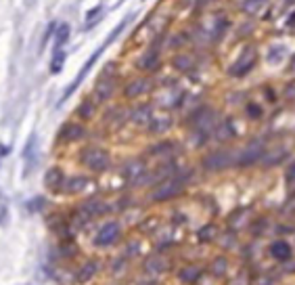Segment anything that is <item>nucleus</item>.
<instances>
[{
  "mask_svg": "<svg viewBox=\"0 0 295 285\" xmlns=\"http://www.w3.org/2000/svg\"><path fill=\"white\" fill-rule=\"evenodd\" d=\"M82 164L88 168V170H93V172H105L111 164V158H109V153L103 151V149H97V147H90V149H84L82 151Z\"/></svg>",
  "mask_w": 295,
  "mask_h": 285,
  "instance_id": "1",
  "label": "nucleus"
},
{
  "mask_svg": "<svg viewBox=\"0 0 295 285\" xmlns=\"http://www.w3.org/2000/svg\"><path fill=\"white\" fill-rule=\"evenodd\" d=\"M105 49H107V45H105V42H103V45H101V47H99V49H97V51L93 53V57H90V59H88V61H86V63L82 65V70L78 72L76 80H74V82H72V84H70V86H67V89H65V93H63V97H61V103H63V101H67V99H70V97H72V95H74V93H76V91L80 89V84L84 82L86 74H88L90 70H93V65H95V61H97V59L101 57V53H103Z\"/></svg>",
  "mask_w": 295,
  "mask_h": 285,
  "instance_id": "2",
  "label": "nucleus"
},
{
  "mask_svg": "<svg viewBox=\"0 0 295 285\" xmlns=\"http://www.w3.org/2000/svg\"><path fill=\"white\" fill-rule=\"evenodd\" d=\"M180 191H183V183H180L178 179H168L164 181L160 187H157L153 191V202H166V200H172V197H176Z\"/></svg>",
  "mask_w": 295,
  "mask_h": 285,
  "instance_id": "3",
  "label": "nucleus"
},
{
  "mask_svg": "<svg viewBox=\"0 0 295 285\" xmlns=\"http://www.w3.org/2000/svg\"><path fill=\"white\" fill-rule=\"evenodd\" d=\"M256 59H258V53H256V49H252V47H247L245 51H243V55L237 59V63L231 68V74L233 76H245L247 72H252V68L256 65Z\"/></svg>",
  "mask_w": 295,
  "mask_h": 285,
  "instance_id": "4",
  "label": "nucleus"
},
{
  "mask_svg": "<svg viewBox=\"0 0 295 285\" xmlns=\"http://www.w3.org/2000/svg\"><path fill=\"white\" fill-rule=\"evenodd\" d=\"M120 237V225L118 223H107L105 227H101V231L95 237V246L97 248H107L111 244H116Z\"/></svg>",
  "mask_w": 295,
  "mask_h": 285,
  "instance_id": "5",
  "label": "nucleus"
},
{
  "mask_svg": "<svg viewBox=\"0 0 295 285\" xmlns=\"http://www.w3.org/2000/svg\"><path fill=\"white\" fill-rule=\"evenodd\" d=\"M264 158V145L258 141V143H249L247 149L241 153V158H239V164L241 166H249V164H254L258 160Z\"/></svg>",
  "mask_w": 295,
  "mask_h": 285,
  "instance_id": "6",
  "label": "nucleus"
},
{
  "mask_svg": "<svg viewBox=\"0 0 295 285\" xmlns=\"http://www.w3.org/2000/svg\"><path fill=\"white\" fill-rule=\"evenodd\" d=\"M231 164V156L229 153H222V151H216V153H210V156L203 160V166H206L208 170H222Z\"/></svg>",
  "mask_w": 295,
  "mask_h": 285,
  "instance_id": "7",
  "label": "nucleus"
},
{
  "mask_svg": "<svg viewBox=\"0 0 295 285\" xmlns=\"http://www.w3.org/2000/svg\"><path fill=\"white\" fill-rule=\"evenodd\" d=\"M214 122H216V118H214L212 109H201V112L195 114V128L201 130V133H208V130H212Z\"/></svg>",
  "mask_w": 295,
  "mask_h": 285,
  "instance_id": "8",
  "label": "nucleus"
},
{
  "mask_svg": "<svg viewBox=\"0 0 295 285\" xmlns=\"http://www.w3.org/2000/svg\"><path fill=\"white\" fill-rule=\"evenodd\" d=\"M149 91V80H145V78H136V80H132L126 89H124V95H126V99H136V97H141V95H145Z\"/></svg>",
  "mask_w": 295,
  "mask_h": 285,
  "instance_id": "9",
  "label": "nucleus"
},
{
  "mask_svg": "<svg viewBox=\"0 0 295 285\" xmlns=\"http://www.w3.org/2000/svg\"><path fill=\"white\" fill-rule=\"evenodd\" d=\"M130 118H132V122H134V124H141V126H149V122L153 120V112H151V105H141V107L132 109Z\"/></svg>",
  "mask_w": 295,
  "mask_h": 285,
  "instance_id": "10",
  "label": "nucleus"
},
{
  "mask_svg": "<svg viewBox=\"0 0 295 285\" xmlns=\"http://www.w3.org/2000/svg\"><path fill=\"white\" fill-rule=\"evenodd\" d=\"M86 187H88V179H84V177H74V179H67V181H65L63 191H65L67 195H78V193H82Z\"/></svg>",
  "mask_w": 295,
  "mask_h": 285,
  "instance_id": "11",
  "label": "nucleus"
},
{
  "mask_svg": "<svg viewBox=\"0 0 295 285\" xmlns=\"http://www.w3.org/2000/svg\"><path fill=\"white\" fill-rule=\"evenodd\" d=\"M61 183H63V172L59 168H51L44 174V185H47V189L57 191V189H61Z\"/></svg>",
  "mask_w": 295,
  "mask_h": 285,
  "instance_id": "12",
  "label": "nucleus"
},
{
  "mask_svg": "<svg viewBox=\"0 0 295 285\" xmlns=\"http://www.w3.org/2000/svg\"><path fill=\"white\" fill-rule=\"evenodd\" d=\"M84 137V128L80 124H65L61 128V139L63 141H78Z\"/></svg>",
  "mask_w": 295,
  "mask_h": 285,
  "instance_id": "13",
  "label": "nucleus"
},
{
  "mask_svg": "<svg viewBox=\"0 0 295 285\" xmlns=\"http://www.w3.org/2000/svg\"><path fill=\"white\" fill-rule=\"evenodd\" d=\"M270 254L272 258H277V260H289L291 258V246L287 244V241H277V244H272L270 246Z\"/></svg>",
  "mask_w": 295,
  "mask_h": 285,
  "instance_id": "14",
  "label": "nucleus"
},
{
  "mask_svg": "<svg viewBox=\"0 0 295 285\" xmlns=\"http://www.w3.org/2000/svg\"><path fill=\"white\" fill-rule=\"evenodd\" d=\"M34 149H36V135H30V139H28V143H26V147H24V160H26V174L30 172V168H32V164L36 162V153H34Z\"/></svg>",
  "mask_w": 295,
  "mask_h": 285,
  "instance_id": "15",
  "label": "nucleus"
},
{
  "mask_svg": "<svg viewBox=\"0 0 295 285\" xmlns=\"http://www.w3.org/2000/svg\"><path fill=\"white\" fill-rule=\"evenodd\" d=\"M111 93H113V80L107 78V76H103L99 80V84H97V89H95V95H97V99L105 101V99L111 97Z\"/></svg>",
  "mask_w": 295,
  "mask_h": 285,
  "instance_id": "16",
  "label": "nucleus"
},
{
  "mask_svg": "<svg viewBox=\"0 0 295 285\" xmlns=\"http://www.w3.org/2000/svg\"><path fill=\"white\" fill-rule=\"evenodd\" d=\"M168 128H172V118L170 116H162V118H155V120L149 122V130L153 135H162Z\"/></svg>",
  "mask_w": 295,
  "mask_h": 285,
  "instance_id": "17",
  "label": "nucleus"
},
{
  "mask_svg": "<svg viewBox=\"0 0 295 285\" xmlns=\"http://www.w3.org/2000/svg\"><path fill=\"white\" fill-rule=\"evenodd\" d=\"M124 174H126V179H130V181L141 179L145 174V164L143 162H128L126 168H124Z\"/></svg>",
  "mask_w": 295,
  "mask_h": 285,
  "instance_id": "18",
  "label": "nucleus"
},
{
  "mask_svg": "<svg viewBox=\"0 0 295 285\" xmlns=\"http://www.w3.org/2000/svg\"><path fill=\"white\" fill-rule=\"evenodd\" d=\"M70 34H72V28L67 26V24H61V26H57V30H55V51L57 49H61L67 40H70Z\"/></svg>",
  "mask_w": 295,
  "mask_h": 285,
  "instance_id": "19",
  "label": "nucleus"
},
{
  "mask_svg": "<svg viewBox=\"0 0 295 285\" xmlns=\"http://www.w3.org/2000/svg\"><path fill=\"white\" fill-rule=\"evenodd\" d=\"M201 277V269L199 267H185L183 271L178 273V279L183 283H195Z\"/></svg>",
  "mask_w": 295,
  "mask_h": 285,
  "instance_id": "20",
  "label": "nucleus"
},
{
  "mask_svg": "<svg viewBox=\"0 0 295 285\" xmlns=\"http://www.w3.org/2000/svg\"><path fill=\"white\" fill-rule=\"evenodd\" d=\"M95 273H97V265H95V262H88V265H84V267L78 271L76 279H78L80 283H86V281H90V279L95 277Z\"/></svg>",
  "mask_w": 295,
  "mask_h": 285,
  "instance_id": "21",
  "label": "nucleus"
},
{
  "mask_svg": "<svg viewBox=\"0 0 295 285\" xmlns=\"http://www.w3.org/2000/svg\"><path fill=\"white\" fill-rule=\"evenodd\" d=\"M84 214H88V216H99V214H105L109 208H107V204L105 202H97V200H93V202H88L86 206H84Z\"/></svg>",
  "mask_w": 295,
  "mask_h": 285,
  "instance_id": "22",
  "label": "nucleus"
},
{
  "mask_svg": "<svg viewBox=\"0 0 295 285\" xmlns=\"http://www.w3.org/2000/svg\"><path fill=\"white\" fill-rule=\"evenodd\" d=\"M101 17H103V7L99 5V7H95L93 11H88V15H86V30H90L93 26H97L99 21H101Z\"/></svg>",
  "mask_w": 295,
  "mask_h": 285,
  "instance_id": "23",
  "label": "nucleus"
},
{
  "mask_svg": "<svg viewBox=\"0 0 295 285\" xmlns=\"http://www.w3.org/2000/svg\"><path fill=\"white\" fill-rule=\"evenodd\" d=\"M157 63V53L155 51H149V53H145L139 61H136V65H139L141 70H151L153 65Z\"/></svg>",
  "mask_w": 295,
  "mask_h": 285,
  "instance_id": "24",
  "label": "nucleus"
},
{
  "mask_svg": "<svg viewBox=\"0 0 295 285\" xmlns=\"http://www.w3.org/2000/svg\"><path fill=\"white\" fill-rule=\"evenodd\" d=\"M65 57H67V55H65L61 49H57V51H55V55H53V63H51V72H53V74H59V72L63 70Z\"/></svg>",
  "mask_w": 295,
  "mask_h": 285,
  "instance_id": "25",
  "label": "nucleus"
},
{
  "mask_svg": "<svg viewBox=\"0 0 295 285\" xmlns=\"http://www.w3.org/2000/svg\"><path fill=\"white\" fill-rule=\"evenodd\" d=\"M172 63H174V68L180 70V72H189V70H193V65H195L191 57H176Z\"/></svg>",
  "mask_w": 295,
  "mask_h": 285,
  "instance_id": "26",
  "label": "nucleus"
},
{
  "mask_svg": "<svg viewBox=\"0 0 295 285\" xmlns=\"http://www.w3.org/2000/svg\"><path fill=\"white\" fill-rule=\"evenodd\" d=\"M226 269H229V262H226V258H216V260L212 262V273H214L216 277H222V275L226 273Z\"/></svg>",
  "mask_w": 295,
  "mask_h": 285,
  "instance_id": "27",
  "label": "nucleus"
},
{
  "mask_svg": "<svg viewBox=\"0 0 295 285\" xmlns=\"http://www.w3.org/2000/svg\"><path fill=\"white\" fill-rule=\"evenodd\" d=\"M147 271H151V273H155V275L164 273V271H166L164 260H160V258H151V260L147 262Z\"/></svg>",
  "mask_w": 295,
  "mask_h": 285,
  "instance_id": "28",
  "label": "nucleus"
},
{
  "mask_svg": "<svg viewBox=\"0 0 295 285\" xmlns=\"http://www.w3.org/2000/svg\"><path fill=\"white\" fill-rule=\"evenodd\" d=\"M216 233H218V229H216L214 225H208V227H203V229L199 231V239H201V241H212V239L216 237Z\"/></svg>",
  "mask_w": 295,
  "mask_h": 285,
  "instance_id": "29",
  "label": "nucleus"
},
{
  "mask_svg": "<svg viewBox=\"0 0 295 285\" xmlns=\"http://www.w3.org/2000/svg\"><path fill=\"white\" fill-rule=\"evenodd\" d=\"M266 0H247V3L243 5V11L245 13H258L262 7H264Z\"/></svg>",
  "mask_w": 295,
  "mask_h": 285,
  "instance_id": "30",
  "label": "nucleus"
},
{
  "mask_svg": "<svg viewBox=\"0 0 295 285\" xmlns=\"http://www.w3.org/2000/svg\"><path fill=\"white\" fill-rule=\"evenodd\" d=\"M93 103H82L80 107H78V114L84 118V120H88V118H93Z\"/></svg>",
  "mask_w": 295,
  "mask_h": 285,
  "instance_id": "31",
  "label": "nucleus"
},
{
  "mask_svg": "<svg viewBox=\"0 0 295 285\" xmlns=\"http://www.w3.org/2000/svg\"><path fill=\"white\" fill-rule=\"evenodd\" d=\"M247 114H249V118H260L262 116V107L256 105V103H249L247 105Z\"/></svg>",
  "mask_w": 295,
  "mask_h": 285,
  "instance_id": "32",
  "label": "nucleus"
},
{
  "mask_svg": "<svg viewBox=\"0 0 295 285\" xmlns=\"http://www.w3.org/2000/svg\"><path fill=\"white\" fill-rule=\"evenodd\" d=\"M42 206H44V200H42V197H36V200H32V202L28 204V210H30V212H40Z\"/></svg>",
  "mask_w": 295,
  "mask_h": 285,
  "instance_id": "33",
  "label": "nucleus"
},
{
  "mask_svg": "<svg viewBox=\"0 0 295 285\" xmlns=\"http://www.w3.org/2000/svg\"><path fill=\"white\" fill-rule=\"evenodd\" d=\"M285 95H287V99H295V82H291L287 89H285Z\"/></svg>",
  "mask_w": 295,
  "mask_h": 285,
  "instance_id": "34",
  "label": "nucleus"
},
{
  "mask_svg": "<svg viewBox=\"0 0 295 285\" xmlns=\"http://www.w3.org/2000/svg\"><path fill=\"white\" fill-rule=\"evenodd\" d=\"M287 183H295V164L287 170Z\"/></svg>",
  "mask_w": 295,
  "mask_h": 285,
  "instance_id": "35",
  "label": "nucleus"
},
{
  "mask_svg": "<svg viewBox=\"0 0 295 285\" xmlns=\"http://www.w3.org/2000/svg\"><path fill=\"white\" fill-rule=\"evenodd\" d=\"M9 151H11V147H5V145H0V158H3V156H9Z\"/></svg>",
  "mask_w": 295,
  "mask_h": 285,
  "instance_id": "36",
  "label": "nucleus"
}]
</instances>
